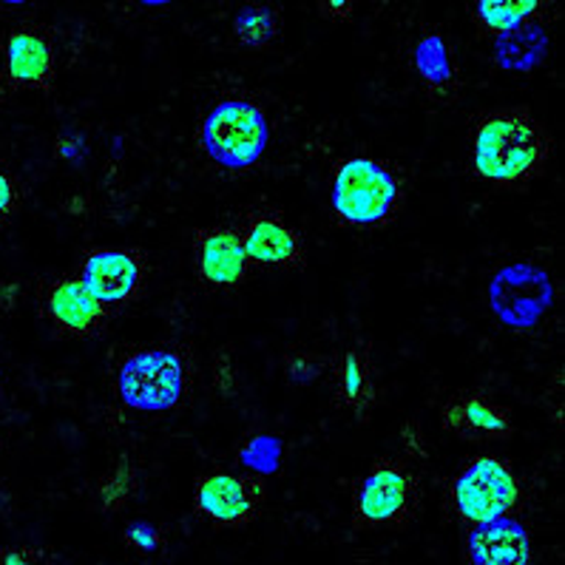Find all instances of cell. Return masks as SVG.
I'll return each mask as SVG.
<instances>
[{"label":"cell","instance_id":"cell-21","mask_svg":"<svg viewBox=\"0 0 565 565\" xmlns=\"http://www.w3.org/2000/svg\"><path fill=\"white\" fill-rule=\"evenodd\" d=\"M418 68L429 83L449 81V66H446L444 46H440L438 38H429V41L418 49Z\"/></svg>","mask_w":565,"mask_h":565},{"label":"cell","instance_id":"cell-15","mask_svg":"<svg viewBox=\"0 0 565 565\" xmlns=\"http://www.w3.org/2000/svg\"><path fill=\"white\" fill-rule=\"evenodd\" d=\"M9 81L29 88H52L54 83V54L41 34L18 32L9 38L7 46Z\"/></svg>","mask_w":565,"mask_h":565},{"label":"cell","instance_id":"cell-22","mask_svg":"<svg viewBox=\"0 0 565 565\" xmlns=\"http://www.w3.org/2000/svg\"><path fill=\"white\" fill-rule=\"evenodd\" d=\"M324 370V361L313 353H294L287 355V375L294 384H313Z\"/></svg>","mask_w":565,"mask_h":565},{"label":"cell","instance_id":"cell-3","mask_svg":"<svg viewBox=\"0 0 565 565\" xmlns=\"http://www.w3.org/2000/svg\"><path fill=\"white\" fill-rule=\"evenodd\" d=\"M202 146L225 168H247L267 146V120L253 103H222L202 126Z\"/></svg>","mask_w":565,"mask_h":565},{"label":"cell","instance_id":"cell-7","mask_svg":"<svg viewBox=\"0 0 565 565\" xmlns=\"http://www.w3.org/2000/svg\"><path fill=\"white\" fill-rule=\"evenodd\" d=\"M552 279L540 267H503L492 279V310L509 327H532L552 307Z\"/></svg>","mask_w":565,"mask_h":565},{"label":"cell","instance_id":"cell-20","mask_svg":"<svg viewBox=\"0 0 565 565\" xmlns=\"http://www.w3.org/2000/svg\"><path fill=\"white\" fill-rule=\"evenodd\" d=\"M134 483H137V480H134L131 469H128V466H120V469L100 486L103 509H106V512H120L122 505L128 503V498H131Z\"/></svg>","mask_w":565,"mask_h":565},{"label":"cell","instance_id":"cell-18","mask_svg":"<svg viewBox=\"0 0 565 565\" xmlns=\"http://www.w3.org/2000/svg\"><path fill=\"white\" fill-rule=\"evenodd\" d=\"M540 9L537 0H529V3H494V0H486L478 7V26L486 34H494V38H503V34L514 32V29L525 26L529 14H534Z\"/></svg>","mask_w":565,"mask_h":565},{"label":"cell","instance_id":"cell-4","mask_svg":"<svg viewBox=\"0 0 565 565\" xmlns=\"http://www.w3.org/2000/svg\"><path fill=\"white\" fill-rule=\"evenodd\" d=\"M518 480L509 466L494 458H478L460 472L452 486L455 509L475 525L503 520L518 503Z\"/></svg>","mask_w":565,"mask_h":565},{"label":"cell","instance_id":"cell-23","mask_svg":"<svg viewBox=\"0 0 565 565\" xmlns=\"http://www.w3.org/2000/svg\"><path fill=\"white\" fill-rule=\"evenodd\" d=\"M126 540L128 545H134V548H140V552H157L162 543H166V537L160 534V529H153L151 523H134L128 525L126 532Z\"/></svg>","mask_w":565,"mask_h":565},{"label":"cell","instance_id":"cell-1","mask_svg":"<svg viewBox=\"0 0 565 565\" xmlns=\"http://www.w3.org/2000/svg\"><path fill=\"white\" fill-rule=\"evenodd\" d=\"M548 157V134L532 114L520 108L489 114L475 134V168L494 185H529L543 173Z\"/></svg>","mask_w":565,"mask_h":565},{"label":"cell","instance_id":"cell-27","mask_svg":"<svg viewBox=\"0 0 565 565\" xmlns=\"http://www.w3.org/2000/svg\"><path fill=\"white\" fill-rule=\"evenodd\" d=\"M324 9H327V12L341 14V18H347V14L353 12V7H350V3H324Z\"/></svg>","mask_w":565,"mask_h":565},{"label":"cell","instance_id":"cell-11","mask_svg":"<svg viewBox=\"0 0 565 565\" xmlns=\"http://www.w3.org/2000/svg\"><path fill=\"white\" fill-rule=\"evenodd\" d=\"M242 245H245L247 259L262 262V265H305V242L279 216H267V213L250 216L247 227L242 231Z\"/></svg>","mask_w":565,"mask_h":565},{"label":"cell","instance_id":"cell-6","mask_svg":"<svg viewBox=\"0 0 565 565\" xmlns=\"http://www.w3.org/2000/svg\"><path fill=\"white\" fill-rule=\"evenodd\" d=\"M182 361L166 350L134 353L117 375V393L134 409H171L182 395Z\"/></svg>","mask_w":565,"mask_h":565},{"label":"cell","instance_id":"cell-19","mask_svg":"<svg viewBox=\"0 0 565 565\" xmlns=\"http://www.w3.org/2000/svg\"><path fill=\"white\" fill-rule=\"evenodd\" d=\"M233 29L245 46H270L279 32V18L267 7H247L239 12Z\"/></svg>","mask_w":565,"mask_h":565},{"label":"cell","instance_id":"cell-10","mask_svg":"<svg viewBox=\"0 0 565 565\" xmlns=\"http://www.w3.org/2000/svg\"><path fill=\"white\" fill-rule=\"evenodd\" d=\"M142 262L137 253L100 250L92 253L83 267V287L100 305H120L140 294Z\"/></svg>","mask_w":565,"mask_h":565},{"label":"cell","instance_id":"cell-8","mask_svg":"<svg viewBox=\"0 0 565 565\" xmlns=\"http://www.w3.org/2000/svg\"><path fill=\"white\" fill-rule=\"evenodd\" d=\"M265 498V486L253 475H207L196 486V505L216 525L250 523Z\"/></svg>","mask_w":565,"mask_h":565},{"label":"cell","instance_id":"cell-26","mask_svg":"<svg viewBox=\"0 0 565 565\" xmlns=\"http://www.w3.org/2000/svg\"><path fill=\"white\" fill-rule=\"evenodd\" d=\"M12 301H14V285H3V287H0V305L12 307Z\"/></svg>","mask_w":565,"mask_h":565},{"label":"cell","instance_id":"cell-5","mask_svg":"<svg viewBox=\"0 0 565 565\" xmlns=\"http://www.w3.org/2000/svg\"><path fill=\"white\" fill-rule=\"evenodd\" d=\"M418 509V480L398 460H379L370 469L355 503L359 525H404Z\"/></svg>","mask_w":565,"mask_h":565},{"label":"cell","instance_id":"cell-28","mask_svg":"<svg viewBox=\"0 0 565 565\" xmlns=\"http://www.w3.org/2000/svg\"><path fill=\"white\" fill-rule=\"evenodd\" d=\"M3 86H7V81L0 77V97H3V92H7V88H3Z\"/></svg>","mask_w":565,"mask_h":565},{"label":"cell","instance_id":"cell-16","mask_svg":"<svg viewBox=\"0 0 565 565\" xmlns=\"http://www.w3.org/2000/svg\"><path fill=\"white\" fill-rule=\"evenodd\" d=\"M339 404L355 409L359 418H366V413L375 404V384L373 366L364 353H347L339 364Z\"/></svg>","mask_w":565,"mask_h":565},{"label":"cell","instance_id":"cell-13","mask_svg":"<svg viewBox=\"0 0 565 565\" xmlns=\"http://www.w3.org/2000/svg\"><path fill=\"white\" fill-rule=\"evenodd\" d=\"M200 276L211 287H236L247 273V253L242 245V233L231 227H213L200 233Z\"/></svg>","mask_w":565,"mask_h":565},{"label":"cell","instance_id":"cell-2","mask_svg":"<svg viewBox=\"0 0 565 565\" xmlns=\"http://www.w3.org/2000/svg\"><path fill=\"white\" fill-rule=\"evenodd\" d=\"M398 182L373 160H350L335 173L333 205L344 225L375 227L398 205Z\"/></svg>","mask_w":565,"mask_h":565},{"label":"cell","instance_id":"cell-12","mask_svg":"<svg viewBox=\"0 0 565 565\" xmlns=\"http://www.w3.org/2000/svg\"><path fill=\"white\" fill-rule=\"evenodd\" d=\"M444 429L469 440H500L512 435V420L483 395H458L440 409Z\"/></svg>","mask_w":565,"mask_h":565},{"label":"cell","instance_id":"cell-9","mask_svg":"<svg viewBox=\"0 0 565 565\" xmlns=\"http://www.w3.org/2000/svg\"><path fill=\"white\" fill-rule=\"evenodd\" d=\"M106 307L88 294L83 281L57 279L43 290V319L54 333L88 339L106 324Z\"/></svg>","mask_w":565,"mask_h":565},{"label":"cell","instance_id":"cell-24","mask_svg":"<svg viewBox=\"0 0 565 565\" xmlns=\"http://www.w3.org/2000/svg\"><path fill=\"white\" fill-rule=\"evenodd\" d=\"M0 565H52V557L43 548L21 545V548H3L0 552Z\"/></svg>","mask_w":565,"mask_h":565},{"label":"cell","instance_id":"cell-14","mask_svg":"<svg viewBox=\"0 0 565 565\" xmlns=\"http://www.w3.org/2000/svg\"><path fill=\"white\" fill-rule=\"evenodd\" d=\"M469 554L475 565H529L532 540L518 520H494L478 525L469 537Z\"/></svg>","mask_w":565,"mask_h":565},{"label":"cell","instance_id":"cell-17","mask_svg":"<svg viewBox=\"0 0 565 565\" xmlns=\"http://www.w3.org/2000/svg\"><path fill=\"white\" fill-rule=\"evenodd\" d=\"M494 54L503 68H518V72H529L537 66L545 54V34L537 26H520L514 32L498 38Z\"/></svg>","mask_w":565,"mask_h":565},{"label":"cell","instance_id":"cell-25","mask_svg":"<svg viewBox=\"0 0 565 565\" xmlns=\"http://www.w3.org/2000/svg\"><path fill=\"white\" fill-rule=\"evenodd\" d=\"M14 205H18V188H14L12 177L0 168V220H7Z\"/></svg>","mask_w":565,"mask_h":565}]
</instances>
